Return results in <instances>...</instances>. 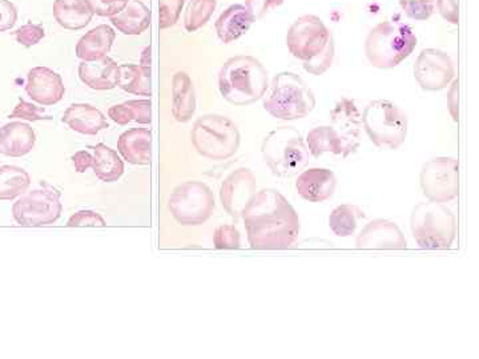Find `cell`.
I'll list each match as a JSON object with an SVG mask.
<instances>
[{
    "label": "cell",
    "instance_id": "cell-1",
    "mask_svg": "<svg viewBox=\"0 0 479 359\" xmlns=\"http://www.w3.org/2000/svg\"><path fill=\"white\" fill-rule=\"evenodd\" d=\"M250 248L285 251L297 241L301 222L297 211L279 190L265 187L250 198L241 211Z\"/></svg>",
    "mask_w": 479,
    "mask_h": 359
},
{
    "label": "cell",
    "instance_id": "cell-2",
    "mask_svg": "<svg viewBox=\"0 0 479 359\" xmlns=\"http://www.w3.org/2000/svg\"><path fill=\"white\" fill-rule=\"evenodd\" d=\"M268 88V71L253 56H233L220 68V93L233 106L245 107L256 103L265 96Z\"/></svg>",
    "mask_w": 479,
    "mask_h": 359
},
{
    "label": "cell",
    "instance_id": "cell-3",
    "mask_svg": "<svg viewBox=\"0 0 479 359\" xmlns=\"http://www.w3.org/2000/svg\"><path fill=\"white\" fill-rule=\"evenodd\" d=\"M263 107L274 119L293 122L309 116L316 108V96L300 75L280 72L272 80Z\"/></svg>",
    "mask_w": 479,
    "mask_h": 359
},
{
    "label": "cell",
    "instance_id": "cell-4",
    "mask_svg": "<svg viewBox=\"0 0 479 359\" xmlns=\"http://www.w3.org/2000/svg\"><path fill=\"white\" fill-rule=\"evenodd\" d=\"M416 47V34L408 24L382 21L366 36L365 55L376 68L392 69L408 59Z\"/></svg>",
    "mask_w": 479,
    "mask_h": 359
},
{
    "label": "cell",
    "instance_id": "cell-5",
    "mask_svg": "<svg viewBox=\"0 0 479 359\" xmlns=\"http://www.w3.org/2000/svg\"><path fill=\"white\" fill-rule=\"evenodd\" d=\"M264 163L274 176L290 179L303 172L311 162L306 141L293 127L271 131L261 144Z\"/></svg>",
    "mask_w": 479,
    "mask_h": 359
},
{
    "label": "cell",
    "instance_id": "cell-6",
    "mask_svg": "<svg viewBox=\"0 0 479 359\" xmlns=\"http://www.w3.org/2000/svg\"><path fill=\"white\" fill-rule=\"evenodd\" d=\"M410 229L419 248L443 251L456 240L457 217L443 203H421L411 211Z\"/></svg>",
    "mask_w": 479,
    "mask_h": 359
},
{
    "label": "cell",
    "instance_id": "cell-7",
    "mask_svg": "<svg viewBox=\"0 0 479 359\" xmlns=\"http://www.w3.org/2000/svg\"><path fill=\"white\" fill-rule=\"evenodd\" d=\"M191 141L201 156L224 162L238 154L241 135L232 120L223 115L209 114L196 120L191 131Z\"/></svg>",
    "mask_w": 479,
    "mask_h": 359
},
{
    "label": "cell",
    "instance_id": "cell-8",
    "mask_svg": "<svg viewBox=\"0 0 479 359\" xmlns=\"http://www.w3.org/2000/svg\"><path fill=\"white\" fill-rule=\"evenodd\" d=\"M369 140L379 149L400 148L408 138V116L390 100L370 101L361 115Z\"/></svg>",
    "mask_w": 479,
    "mask_h": 359
},
{
    "label": "cell",
    "instance_id": "cell-9",
    "mask_svg": "<svg viewBox=\"0 0 479 359\" xmlns=\"http://www.w3.org/2000/svg\"><path fill=\"white\" fill-rule=\"evenodd\" d=\"M168 209L183 227H199L208 221L214 213V192L201 181L183 182L172 192Z\"/></svg>",
    "mask_w": 479,
    "mask_h": 359
},
{
    "label": "cell",
    "instance_id": "cell-10",
    "mask_svg": "<svg viewBox=\"0 0 479 359\" xmlns=\"http://www.w3.org/2000/svg\"><path fill=\"white\" fill-rule=\"evenodd\" d=\"M61 192L45 184L43 189L26 192L12 206V216L20 227H39L53 225L61 219Z\"/></svg>",
    "mask_w": 479,
    "mask_h": 359
},
{
    "label": "cell",
    "instance_id": "cell-11",
    "mask_svg": "<svg viewBox=\"0 0 479 359\" xmlns=\"http://www.w3.org/2000/svg\"><path fill=\"white\" fill-rule=\"evenodd\" d=\"M425 197L433 203H445L459 193V164L453 157H435L425 163L419 175Z\"/></svg>",
    "mask_w": 479,
    "mask_h": 359
},
{
    "label": "cell",
    "instance_id": "cell-12",
    "mask_svg": "<svg viewBox=\"0 0 479 359\" xmlns=\"http://www.w3.org/2000/svg\"><path fill=\"white\" fill-rule=\"evenodd\" d=\"M332 37L319 16H301L288 29V50L298 60L308 61L322 52Z\"/></svg>",
    "mask_w": 479,
    "mask_h": 359
},
{
    "label": "cell",
    "instance_id": "cell-13",
    "mask_svg": "<svg viewBox=\"0 0 479 359\" xmlns=\"http://www.w3.org/2000/svg\"><path fill=\"white\" fill-rule=\"evenodd\" d=\"M414 77L422 90L435 92L445 90L453 82L456 67L445 51L425 48L414 64Z\"/></svg>",
    "mask_w": 479,
    "mask_h": 359
},
{
    "label": "cell",
    "instance_id": "cell-14",
    "mask_svg": "<svg viewBox=\"0 0 479 359\" xmlns=\"http://www.w3.org/2000/svg\"><path fill=\"white\" fill-rule=\"evenodd\" d=\"M256 189H257L256 176L248 168L232 171L223 181L220 187V201L223 208L235 219V221L241 217L242 209L257 192Z\"/></svg>",
    "mask_w": 479,
    "mask_h": 359
},
{
    "label": "cell",
    "instance_id": "cell-15",
    "mask_svg": "<svg viewBox=\"0 0 479 359\" xmlns=\"http://www.w3.org/2000/svg\"><path fill=\"white\" fill-rule=\"evenodd\" d=\"M357 248L374 251H402L408 246L405 235L395 222L377 219L365 225L357 235Z\"/></svg>",
    "mask_w": 479,
    "mask_h": 359
},
{
    "label": "cell",
    "instance_id": "cell-16",
    "mask_svg": "<svg viewBox=\"0 0 479 359\" xmlns=\"http://www.w3.org/2000/svg\"><path fill=\"white\" fill-rule=\"evenodd\" d=\"M330 127L344 141L351 155L356 154L361 146V112L354 99L343 98L330 111Z\"/></svg>",
    "mask_w": 479,
    "mask_h": 359
},
{
    "label": "cell",
    "instance_id": "cell-17",
    "mask_svg": "<svg viewBox=\"0 0 479 359\" xmlns=\"http://www.w3.org/2000/svg\"><path fill=\"white\" fill-rule=\"evenodd\" d=\"M26 92L40 106H53L66 93L63 79L58 72L47 67H35L27 75Z\"/></svg>",
    "mask_w": 479,
    "mask_h": 359
},
{
    "label": "cell",
    "instance_id": "cell-18",
    "mask_svg": "<svg viewBox=\"0 0 479 359\" xmlns=\"http://www.w3.org/2000/svg\"><path fill=\"white\" fill-rule=\"evenodd\" d=\"M337 187L335 172L327 168L304 170L296 180L298 195L309 203H324L333 197Z\"/></svg>",
    "mask_w": 479,
    "mask_h": 359
},
{
    "label": "cell",
    "instance_id": "cell-19",
    "mask_svg": "<svg viewBox=\"0 0 479 359\" xmlns=\"http://www.w3.org/2000/svg\"><path fill=\"white\" fill-rule=\"evenodd\" d=\"M79 79L91 90L110 91L118 87L119 66L110 56L93 61H82L77 68Z\"/></svg>",
    "mask_w": 479,
    "mask_h": 359
},
{
    "label": "cell",
    "instance_id": "cell-20",
    "mask_svg": "<svg viewBox=\"0 0 479 359\" xmlns=\"http://www.w3.org/2000/svg\"><path fill=\"white\" fill-rule=\"evenodd\" d=\"M118 152L134 165H150L152 160V133L147 128H132L121 133Z\"/></svg>",
    "mask_w": 479,
    "mask_h": 359
},
{
    "label": "cell",
    "instance_id": "cell-21",
    "mask_svg": "<svg viewBox=\"0 0 479 359\" xmlns=\"http://www.w3.org/2000/svg\"><path fill=\"white\" fill-rule=\"evenodd\" d=\"M61 122L75 132L82 135L95 136L109 128V122L103 112L91 104L77 103L69 106L64 112Z\"/></svg>",
    "mask_w": 479,
    "mask_h": 359
},
{
    "label": "cell",
    "instance_id": "cell-22",
    "mask_svg": "<svg viewBox=\"0 0 479 359\" xmlns=\"http://www.w3.org/2000/svg\"><path fill=\"white\" fill-rule=\"evenodd\" d=\"M37 143V135L31 125L23 122H11L0 128V154L8 157L28 155Z\"/></svg>",
    "mask_w": 479,
    "mask_h": 359
},
{
    "label": "cell",
    "instance_id": "cell-23",
    "mask_svg": "<svg viewBox=\"0 0 479 359\" xmlns=\"http://www.w3.org/2000/svg\"><path fill=\"white\" fill-rule=\"evenodd\" d=\"M255 19L245 5L232 4L223 11L215 23L217 36L224 44L235 42L249 31Z\"/></svg>",
    "mask_w": 479,
    "mask_h": 359
},
{
    "label": "cell",
    "instance_id": "cell-24",
    "mask_svg": "<svg viewBox=\"0 0 479 359\" xmlns=\"http://www.w3.org/2000/svg\"><path fill=\"white\" fill-rule=\"evenodd\" d=\"M196 112V91L192 79L184 71L176 72L172 79V115L179 123H187Z\"/></svg>",
    "mask_w": 479,
    "mask_h": 359
},
{
    "label": "cell",
    "instance_id": "cell-25",
    "mask_svg": "<svg viewBox=\"0 0 479 359\" xmlns=\"http://www.w3.org/2000/svg\"><path fill=\"white\" fill-rule=\"evenodd\" d=\"M117 32L109 24H101L85 32L77 44V56L83 61L98 60L111 51Z\"/></svg>",
    "mask_w": 479,
    "mask_h": 359
},
{
    "label": "cell",
    "instance_id": "cell-26",
    "mask_svg": "<svg viewBox=\"0 0 479 359\" xmlns=\"http://www.w3.org/2000/svg\"><path fill=\"white\" fill-rule=\"evenodd\" d=\"M93 8L87 0H55L53 2V18L59 26L71 31L85 28L93 20Z\"/></svg>",
    "mask_w": 479,
    "mask_h": 359
},
{
    "label": "cell",
    "instance_id": "cell-27",
    "mask_svg": "<svg viewBox=\"0 0 479 359\" xmlns=\"http://www.w3.org/2000/svg\"><path fill=\"white\" fill-rule=\"evenodd\" d=\"M115 28L124 35H140L150 26V11L140 0H129L117 15L111 16Z\"/></svg>",
    "mask_w": 479,
    "mask_h": 359
},
{
    "label": "cell",
    "instance_id": "cell-28",
    "mask_svg": "<svg viewBox=\"0 0 479 359\" xmlns=\"http://www.w3.org/2000/svg\"><path fill=\"white\" fill-rule=\"evenodd\" d=\"M306 146H308L309 154L314 159H320L324 154L337 155L343 159H348L351 152L346 148L344 141L338 138L336 131L330 125H321V127L313 128L306 135Z\"/></svg>",
    "mask_w": 479,
    "mask_h": 359
},
{
    "label": "cell",
    "instance_id": "cell-29",
    "mask_svg": "<svg viewBox=\"0 0 479 359\" xmlns=\"http://www.w3.org/2000/svg\"><path fill=\"white\" fill-rule=\"evenodd\" d=\"M93 152V171L96 178L103 182H115L123 176L124 163L115 149L99 143L90 147Z\"/></svg>",
    "mask_w": 479,
    "mask_h": 359
},
{
    "label": "cell",
    "instance_id": "cell-30",
    "mask_svg": "<svg viewBox=\"0 0 479 359\" xmlns=\"http://www.w3.org/2000/svg\"><path fill=\"white\" fill-rule=\"evenodd\" d=\"M118 87L124 92L132 93V95L150 96V98L152 95L150 67L140 66V64H121Z\"/></svg>",
    "mask_w": 479,
    "mask_h": 359
},
{
    "label": "cell",
    "instance_id": "cell-31",
    "mask_svg": "<svg viewBox=\"0 0 479 359\" xmlns=\"http://www.w3.org/2000/svg\"><path fill=\"white\" fill-rule=\"evenodd\" d=\"M31 178L20 167L3 165L0 167V200L11 201L20 197L28 190Z\"/></svg>",
    "mask_w": 479,
    "mask_h": 359
},
{
    "label": "cell",
    "instance_id": "cell-32",
    "mask_svg": "<svg viewBox=\"0 0 479 359\" xmlns=\"http://www.w3.org/2000/svg\"><path fill=\"white\" fill-rule=\"evenodd\" d=\"M365 219V214L360 206L353 203H343L337 206L329 216V227L338 237H351L356 233L357 222Z\"/></svg>",
    "mask_w": 479,
    "mask_h": 359
},
{
    "label": "cell",
    "instance_id": "cell-33",
    "mask_svg": "<svg viewBox=\"0 0 479 359\" xmlns=\"http://www.w3.org/2000/svg\"><path fill=\"white\" fill-rule=\"evenodd\" d=\"M217 7V0H191L184 15L187 32H195L211 20Z\"/></svg>",
    "mask_w": 479,
    "mask_h": 359
},
{
    "label": "cell",
    "instance_id": "cell-34",
    "mask_svg": "<svg viewBox=\"0 0 479 359\" xmlns=\"http://www.w3.org/2000/svg\"><path fill=\"white\" fill-rule=\"evenodd\" d=\"M215 248L220 251H236L241 246V235L233 224L220 225L214 235Z\"/></svg>",
    "mask_w": 479,
    "mask_h": 359
},
{
    "label": "cell",
    "instance_id": "cell-35",
    "mask_svg": "<svg viewBox=\"0 0 479 359\" xmlns=\"http://www.w3.org/2000/svg\"><path fill=\"white\" fill-rule=\"evenodd\" d=\"M335 40H329L327 47L324 48L322 52H320L316 58L311 59V60L304 61V69L309 74L314 75V76H320L324 75L330 67L333 66V60H335Z\"/></svg>",
    "mask_w": 479,
    "mask_h": 359
},
{
    "label": "cell",
    "instance_id": "cell-36",
    "mask_svg": "<svg viewBox=\"0 0 479 359\" xmlns=\"http://www.w3.org/2000/svg\"><path fill=\"white\" fill-rule=\"evenodd\" d=\"M185 0H158V27L171 28L179 20Z\"/></svg>",
    "mask_w": 479,
    "mask_h": 359
},
{
    "label": "cell",
    "instance_id": "cell-37",
    "mask_svg": "<svg viewBox=\"0 0 479 359\" xmlns=\"http://www.w3.org/2000/svg\"><path fill=\"white\" fill-rule=\"evenodd\" d=\"M400 4L406 16L413 20H427L435 10V0H400Z\"/></svg>",
    "mask_w": 479,
    "mask_h": 359
},
{
    "label": "cell",
    "instance_id": "cell-38",
    "mask_svg": "<svg viewBox=\"0 0 479 359\" xmlns=\"http://www.w3.org/2000/svg\"><path fill=\"white\" fill-rule=\"evenodd\" d=\"M11 35L15 36L16 42H18L19 44H21L26 48H31L45 39V32L43 26H40V24H34L32 21H28V23L19 27L15 31L11 32Z\"/></svg>",
    "mask_w": 479,
    "mask_h": 359
},
{
    "label": "cell",
    "instance_id": "cell-39",
    "mask_svg": "<svg viewBox=\"0 0 479 359\" xmlns=\"http://www.w3.org/2000/svg\"><path fill=\"white\" fill-rule=\"evenodd\" d=\"M10 119H21L27 122H40V120H51V116L45 115V109L43 107L35 106V104L24 101L23 99L19 100L18 106L15 107L10 114Z\"/></svg>",
    "mask_w": 479,
    "mask_h": 359
},
{
    "label": "cell",
    "instance_id": "cell-40",
    "mask_svg": "<svg viewBox=\"0 0 479 359\" xmlns=\"http://www.w3.org/2000/svg\"><path fill=\"white\" fill-rule=\"evenodd\" d=\"M67 227H107L106 219L95 211H90V209H83V211H77L69 217L67 221Z\"/></svg>",
    "mask_w": 479,
    "mask_h": 359
},
{
    "label": "cell",
    "instance_id": "cell-41",
    "mask_svg": "<svg viewBox=\"0 0 479 359\" xmlns=\"http://www.w3.org/2000/svg\"><path fill=\"white\" fill-rule=\"evenodd\" d=\"M126 106L128 107L132 122L139 123V124H150L152 122V103H150V99L128 100L126 101Z\"/></svg>",
    "mask_w": 479,
    "mask_h": 359
},
{
    "label": "cell",
    "instance_id": "cell-42",
    "mask_svg": "<svg viewBox=\"0 0 479 359\" xmlns=\"http://www.w3.org/2000/svg\"><path fill=\"white\" fill-rule=\"evenodd\" d=\"M90 7L93 8V13L104 18H111V16L119 13L129 0H87Z\"/></svg>",
    "mask_w": 479,
    "mask_h": 359
},
{
    "label": "cell",
    "instance_id": "cell-43",
    "mask_svg": "<svg viewBox=\"0 0 479 359\" xmlns=\"http://www.w3.org/2000/svg\"><path fill=\"white\" fill-rule=\"evenodd\" d=\"M282 4H284V0H245V7L248 8L255 21Z\"/></svg>",
    "mask_w": 479,
    "mask_h": 359
},
{
    "label": "cell",
    "instance_id": "cell-44",
    "mask_svg": "<svg viewBox=\"0 0 479 359\" xmlns=\"http://www.w3.org/2000/svg\"><path fill=\"white\" fill-rule=\"evenodd\" d=\"M438 12L443 20L459 26V0H435Z\"/></svg>",
    "mask_w": 479,
    "mask_h": 359
},
{
    "label": "cell",
    "instance_id": "cell-45",
    "mask_svg": "<svg viewBox=\"0 0 479 359\" xmlns=\"http://www.w3.org/2000/svg\"><path fill=\"white\" fill-rule=\"evenodd\" d=\"M18 20V10L10 0H0V32L12 28Z\"/></svg>",
    "mask_w": 479,
    "mask_h": 359
},
{
    "label": "cell",
    "instance_id": "cell-46",
    "mask_svg": "<svg viewBox=\"0 0 479 359\" xmlns=\"http://www.w3.org/2000/svg\"><path fill=\"white\" fill-rule=\"evenodd\" d=\"M448 108L451 112L454 122L459 123V79H453L451 82V90L448 92Z\"/></svg>",
    "mask_w": 479,
    "mask_h": 359
},
{
    "label": "cell",
    "instance_id": "cell-47",
    "mask_svg": "<svg viewBox=\"0 0 479 359\" xmlns=\"http://www.w3.org/2000/svg\"><path fill=\"white\" fill-rule=\"evenodd\" d=\"M71 160L77 173H85V171L93 168V156L90 151H85V149L72 155Z\"/></svg>",
    "mask_w": 479,
    "mask_h": 359
},
{
    "label": "cell",
    "instance_id": "cell-48",
    "mask_svg": "<svg viewBox=\"0 0 479 359\" xmlns=\"http://www.w3.org/2000/svg\"><path fill=\"white\" fill-rule=\"evenodd\" d=\"M109 117L112 122L117 123L119 125H126L128 123L132 122L131 115H129L128 107L126 106V103L117 104V106H112L109 109Z\"/></svg>",
    "mask_w": 479,
    "mask_h": 359
},
{
    "label": "cell",
    "instance_id": "cell-49",
    "mask_svg": "<svg viewBox=\"0 0 479 359\" xmlns=\"http://www.w3.org/2000/svg\"><path fill=\"white\" fill-rule=\"evenodd\" d=\"M150 45L145 47V50L142 51V59H140V66L150 67Z\"/></svg>",
    "mask_w": 479,
    "mask_h": 359
}]
</instances>
